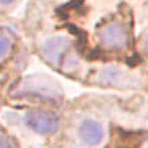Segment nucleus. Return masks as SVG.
<instances>
[{
	"instance_id": "1",
	"label": "nucleus",
	"mask_w": 148,
	"mask_h": 148,
	"mask_svg": "<svg viewBox=\"0 0 148 148\" xmlns=\"http://www.w3.org/2000/svg\"><path fill=\"white\" fill-rule=\"evenodd\" d=\"M19 92L22 94H31L38 96L46 100H59L61 98V89L55 84V81L50 78L43 77H28L20 84Z\"/></svg>"
},
{
	"instance_id": "2",
	"label": "nucleus",
	"mask_w": 148,
	"mask_h": 148,
	"mask_svg": "<svg viewBox=\"0 0 148 148\" xmlns=\"http://www.w3.org/2000/svg\"><path fill=\"white\" fill-rule=\"evenodd\" d=\"M26 124L40 135H53L58 131L59 120L54 113L43 109H32L26 116Z\"/></svg>"
},
{
	"instance_id": "3",
	"label": "nucleus",
	"mask_w": 148,
	"mask_h": 148,
	"mask_svg": "<svg viewBox=\"0 0 148 148\" xmlns=\"http://www.w3.org/2000/svg\"><path fill=\"white\" fill-rule=\"evenodd\" d=\"M98 39L105 47L109 49H123L128 45L129 36L128 32L121 24L109 23L100 28L98 31Z\"/></svg>"
},
{
	"instance_id": "4",
	"label": "nucleus",
	"mask_w": 148,
	"mask_h": 148,
	"mask_svg": "<svg viewBox=\"0 0 148 148\" xmlns=\"http://www.w3.org/2000/svg\"><path fill=\"white\" fill-rule=\"evenodd\" d=\"M70 46L71 42L69 39L62 38V36H55V38L49 39L42 46V54L49 63L54 66H59Z\"/></svg>"
},
{
	"instance_id": "5",
	"label": "nucleus",
	"mask_w": 148,
	"mask_h": 148,
	"mask_svg": "<svg viewBox=\"0 0 148 148\" xmlns=\"http://www.w3.org/2000/svg\"><path fill=\"white\" fill-rule=\"evenodd\" d=\"M79 133H81L82 140L89 145L98 144V143L102 140V136H104L102 127L93 120L84 121L81 125V128H79Z\"/></svg>"
},
{
	"instance_id": "6",
	"label": "nucleus",
	"mask_w": 148,
	"mask_h": 148,
	"mask_svg": "<svg viewBox=\"0 0 148 148\" xmlns=\"http://www.w3.org/2000/svg\"><path fill=\"white\" fill-rule=\"evenodd\" d=\"M8 49H10V42H8V38H7V34L5 31H1V36H0V57L4 58L5 54H7Z\"/></svg>"
},
{
	"instance_id": "7",
	"label": "nucleus",
	"mask_w": 148,
	"mask_h": 148,
	"mask_svg": "<svg viewBox=\"0 0 148 148\" xmlns=\"http://www.w3.org/2000/svg\"><path fill=\"white\" fill-rule=\"evenodd\" d=\"M10 145H11V143H10V140L7 139V136H5V135H1V144H0V148H10Z\"/></svg>"
},
{
	"instance_id": "8",
	"label": "nucleus",
	"mask_w": 148,
	"mask_h": 148,
	"mask_svg": "<svg viewBox=\"0 0 148 148\" xmlns=\"http://www.w3.org/2000/svg\"><path fill=\"white\" fill-rule=\"evenodd\" d=\"M144 50H145V53L148 54V38L145 39V42H144Z\"/></svg>"
},
{
	"instance_id": "9",
	"label": "nucleus",
	"mask_w": 148,
	"mask_h": 148,
	"mask_svg": "<svg viewBox=\"0 0 148 148\" xmlns=\"http://www.w3.org/2000/svg\"><path fill=\"white\" fill-rule=\"evenodd\" d=\"M12 0H1V3L3 4H8V3H11Z\"/></svg>"
}]
</instances>
